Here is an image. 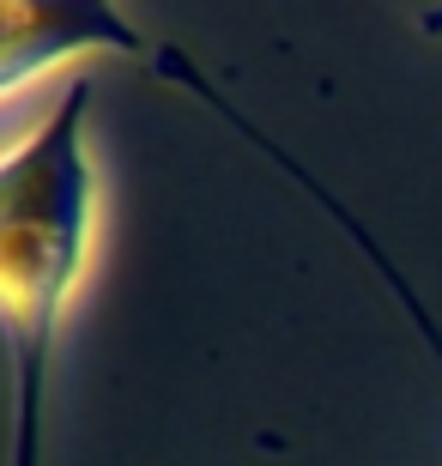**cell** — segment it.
<instances>
[{
  "mask_svg": "<svg viewBox=\"0 0 442 466\" xmlns=\"http://www.w3.org/2000/svg\"><path fill=\"white\" fill-rule=\"evenodd\" d=\"M158 73H170V79H176V86L188 91V97H200V104L212 109V116H219V121H231V127H237V134L249 139V146H255L261 157H272V164H279V170H285L291 182H297V188H303L309 200H315V207H322L327 218H334V225H340L345 237L357 242V255L370 260V273L382 279V285H388V297H394V303H400V309L412 315V328H418V339H425V346H430V358L442 363V328H437V315H430V303H425V297H418V285H412V279H406V273H400V267H394V260H388V248H382V242H375L370 230H364V218H357L352 207H340V194L327 188V182H315V176H309L303 164H297V157H291V152H285V146H279V139H272V134H261L255 121L242 116V109L231 104V97H224V91L212 86V79H206V73L194 67V61H188L182 49H158Z\"/></svg>",
  "mask_w": 442,
  "mask_h": 466,
  "instance_id": "2",
  "label": "cell"
},
{
  "mask_svg": "<svg viewBox=\"0 0 442 466\" xmlns=\"http://www.w3.org/2000/svg\"><path fill=\"white\" fill-rule=\"evenodd\" d=\"M73 49H116L146 55L139 31L116 6H73V0H6L0 6V91H18L36 67Z\"/></svg>",
  "mask_w": 442,
  "mask_h": 466,
  "instance_id": "3",
  "label": "cell"
},
{
  "mask_svg": "<svg viewBox=\"0 0 442 466\" xmlns=\"http://www.w3.org/2000/svg\"><path fill=\"white\" fill-rule=\"evenodd\" d=\"M91 73H79L31 139L0 164V309L13 339L18 431L13 466H43L49 351L73 285L91 255V164H86Z\"/></svg>",
  "mask_w": 442,
  "mask_h": 466,
  "instance_id": "1",
  "label": "cell"
}]
</instances>
